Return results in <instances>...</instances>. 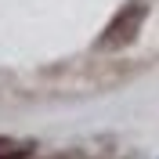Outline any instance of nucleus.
I'll return each instance as SVG.
<instances>
[{"label":"nucleus","instance_id":"nucleus-1","mask_svg":"<svg viewBox=\"0 0 159 159\" xmlns=\"http://www.w3.org/2000/svg\"><path fill=\"white\" fill-rule=\"evenodd\" d=\"M145 18H148V7H145L141 0L123 4V7L112 15V22L105 25L98 47H101V51H119V47H127V43H134L138 33H141V25H145Z\"/></svg>","mask_w":159,"mask_h":159},{"label":"nucleus","instance_id":"nucleus-2","mask_svg":"<svg viewBox=\"0 0 159 159\" xmlns=\"http://www.w3.org/2000/svg\"><path fill=\"white\" fill-rule=\"evenodd\" d=\"M36 152V141L29 138H0V159H29Z\"/></svg>","mask_w":159,"mask_h":159}]
</instances>
